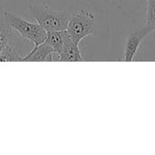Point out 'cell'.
<instances>
[{"instance_id":"6da1fadb","label":"cell","mask_w":155,"mask_h":155,"mask_svg":"<svg viewBox=\"0 0 155 155\" xmlns=\"http://www.w3.org/2000/svg\"><path fill=\"white\" fill-rule=\"evenodd\" d=\"M31 15L46 31H64L66 29L71 15L66 11L51 9L47 4L43 6L30 5Z\"/></svg>"},{"instance_id":"7a4b0ae2","label":"cell","mask_w":155,"mask_h":155,"mask_svg":"<svg viewBox=\"0 0 155 155\" xmlns=\"http://www.w3.org/2000/svg\"><path fill=\"white\" fill-rule=\"evenodd\" d=\"M4 18L11 29L22 38L28 40L29 44L36 45L45 41L46 31L38 23H31L9 11L4 12Z\"/></svg>"},{"instance_id":"3957f363","label":"cell","mask_w":155,"mask_h":155,"mask_svg":"<svg viewBox=\"0 0 155 155\" xmlns=\"http://www.w3.org/2000/svg\"><path fill=\"white\" fill-rule=\"evenodd\" d=\"M65 32L77 45L85 37L94 34V15L92 12L79 10L70 16Z\"/></svg>"},{"instance_id":"277c9868","label":"cell","mask_w":155,"mask_h":155,"mask_svg":"<svg viewBox=\"0 0 155 155\" xmlns=\"http://www.w3.org/2000/svg\"><path fill=\"white\" fill-rule=\"evenodd\" d=\"M152 31H153V29L151 26L146 25L144 27H143L135 32H133L127 37V40H126V43L124 45L123 61H124V62L134 61L144 37L147 35H149Z\"/></svg>"},{"instance_id":"5b68a950","label":"cell","mask_w":155,"mask_h":155,"mask_svg":"<svg viewBox=\"0 0 155 155\" xmlns=\"http://www.w3.org/2000/svg\"><path fill=\"white\" fill-rule=\"evenodd\" d=\"M60 62H82L84 57L81 54L78 45L75 44L66 34L61 51L57 54Z\"/></svg>"},{"instance_id":"8992f818","label":"cell","mask_w":155,"mask_h":155,"mask_svg":"<svg viewBox=\"0 0 155 155\" xmlns=\"http://www.w3.org/2000/svg\"><path fill=\"white\" fill-rule=\"evenodd\" d=\"M54 54L52 47L45 42L39 45H34V48L25 56H23L22 61L24 62H44L47 61L51 55Z\"/></svg>"},{"instance_id":"52a82bcc","label":"cell","mask_w":155,"mask_h":155,"mask_svg":"<svg viewBox=\"0 0 155 155\" xmlns=\"http://www.w3.org/2000/svg\"><path fill=\"white\" fill-rule=\"evenodd\" d=\"M13 30L5 18H0V56L12 45Z\"/></svg>"},{"instance_id":"ba28073f","label":"cell","mask_w":155,"mask_h":155,"mask_svg":"<svg viewBox=\"0 0 155 155\" xmlns=\"http://www.w3.org/2000/svg\"><path fill=\"white\" fill-rule=\"evenodd\" d=\"M64 37H65V30L46 32V38L45 42L47 43L52 47L54 54H58L62 49Z\"/></svg>"},{"instance_id":"9c48e42d","label":"cell","mask_w":155,"mask_h":155,"mask_svg":"<svg viewBox=\"0 0 155 155\" xmlns=\"http://www.w3.org/2000/svg\"><path fill=\"white\" fill-rule=\"evenodd\" d=\"M146 25L155 31V0H147Z\"/></svg>"}]
</instances>
